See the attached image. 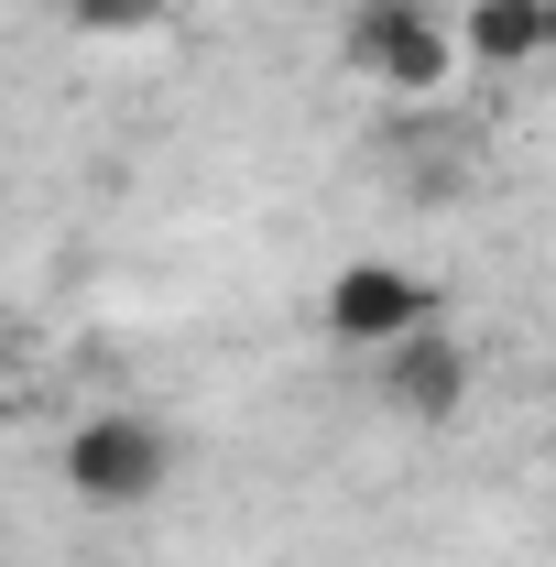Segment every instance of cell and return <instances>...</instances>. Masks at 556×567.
<instances>
[{
  "mask_svg": "<svg viewBox=\"0 0 556 567\" xmlns=\"http://www.w3.org/2000/svg\"><path fill=\"white\" fill-rule=\"evenodd\" d=\"M556 44V0H470V33H459V55L470 66H535Z\"/></svg>",
  "mask_w": 556,
  "mask_h": 567,
  "instance_id": "cell-5",
  "label": "cell"
},
{
  "mask_svg": "<svg viewBox=\"0 0 556 567\" xmlns=\"http://www.w3.org/2000/svg\"><path fill=\"white\" fill-rule=\"evenodd\" d=\"M55 11H66V33H87V44H142V33H164L175 0H55Z\"/></svg>",
  "mask_w": 556,
  "mask_h": 567,
  "instance_id": "cell-6",
  "label": "cell"
},
{
  "mask_svg": "<svg viewBox=\"0 0 556 567\" xmlns=\"http://www.w3.org/2000/svg\"><path fill=\"white\" fill-rule=\"evenodd\" d=\"M371 360H382V371H371L382 404H393L404 425H459V415H470V339H459L447 317H425V328H404V339H382Z\"/></svg>",
  "mask_w": 556,
  "mask_h": 567,
  "instance_id": "cell-3",
  "label": "cell"
},
{
  "mask_svg": "<svg viewBox=\"0 0 556 567\" xmlns=\"http://www.w3.org/2000/svg\"><path fill=\"white\" fill-rule=\"evenodd\" d=\"M317 317H328L339 350H382V339H404V328L436 317V284H425L415 262H339Z\"/></svg>",
  "mask_w": 556,
  "mask_h": 567,
  "instance_id": "cell-4",
  "label": "cell"
},
{
  "mask_svg": "<svg viewBox=\"0 0 556 567\" xmlns=\"http://www.w3.org/2000/svg\"><path fill=\"white\" fill-rule=\"evenodd\" d=\"M55 470H66V492L87 513H142V502L175 481V436L132 404H99V415L66 425V447H55Z\"/></svg>",
  "mask_w": 556,
  "mask_h": 567,
  "instance_id": "cell-1",
  "label": "cell"
},
{
  "mask_svg": "<svg viewBox=\"0 0 556 567\" xmlns=\"http://www.w3.org/2000/svg\"><path fill=\"white\" fill-rule=\"evenodd\" d=\"M349 66L371 76L382 99H436V87L459 76V22H436L425 0H360Z\"/></svg>",
  "mask_w": 556,
  "mask_h": 567,
  "instance_id": "cell-2",
  "label": "cell"
}]
</instances>
